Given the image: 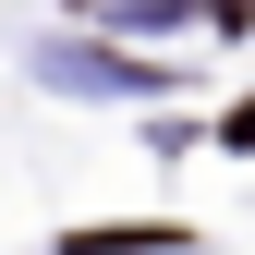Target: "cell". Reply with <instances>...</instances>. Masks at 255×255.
<instances>
[{
  "label": "cell",
  "instance_id": "1",
  "mask_svg": "<svg viewBox=\"0 0 255 255\" xmlns=\"http://www.w3.org/2000/svg\"><path fill=\"white\" fill-rule=\"evenodd\" d=\"M219 134H231V146H255V98H243V110H231V122H219Z\"/></svg>",
  "mask_w": 255,
  "mask_h": 255
}]
</instances>
